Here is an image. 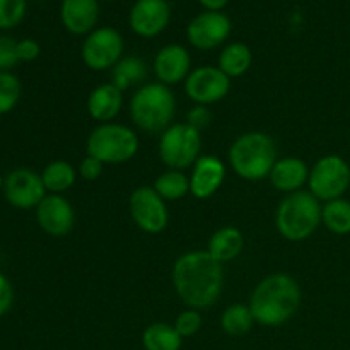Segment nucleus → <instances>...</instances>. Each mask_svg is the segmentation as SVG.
I'll use <instances>...</instances> for the list:
<instances>
[{
	"mask_svg": "<svg viewBox=\"0 0 350 350\" xmlns=\"http://www.w3.org/2000/svg\"><path fill=\"white\" fill-rule=\"evenodd\" d=\"M178 296L191 308H207L222 291V265L208 252H191L181 256L173 270Z\"/></svg>",
	"mask_w": 350,
	"mask_h": 350,
	"instance_id": "f257e3e1",
	"label": "nucleus"
},
{
	"mask_svg": "<svg viewBox=\"0 0 350 350\" xmlns=\"http://www.w3.org/2000/svg\"><path fill=\"white\" fill-rule=\"evenodd\" d=\"M301 304V289L296 280L284 273L267 277L252 296L253 318L265 327H279L294 317Z\"/></svg>",
	"mask_w": 350,
	"mask_h": 350,
	"instance_id": "f03ea898",
	"label": "nucleus"
},
{
	"mask_svg": "<svg viewBox=\"0 0 350 350\" xmlns=\"http://www.w3.org/2000/svg\"><path fill=\"white\" fill-rule=\"evenodd\" d=\"M232 167L245 180H263L270 176L275 166V146L265 133H246L241 135L229 152Z\"/></svg>",
	"mask_w": 350,
	"mask_h": 350,
	"instance_id": "7ed1b4c3",
	"label": "nucleus"
},
{
	"mask_svg": "<svg viewBox=\"0 0 350 350\" xmlns=\"http://www.w3.org/2000/svg\"><path fill=\"white\" fill-rule=\"evenodd\" d=\"M176 101L164 84H147L132 98L130 113L137 126L146 132H161L173 122Z\"/></svg>",
	"mask_w": 350,
	"mask_h": 350,
	"instance_id": "20e7f679",
	"label": "nucleus"
},
{
	"mask_svg": "<svg viewBox=\"0 0 350 350\" xmlns=\"http://www.w3.org/2000/svg\"><path fill=\"white\" fill-rule=\"evenodd\" d=\"M321 221L318 198L308 191H294L284 198L277 211V228L291 241H299L314 232Z\"/></svg>",
	"mask_w": 350,
	"mask_h": 350,
	"instance_id": "39448f33",
	"label": "nucleus"
},
{
	"mask_svg": "<svg viewBox=\"0 0 350 350\" xmlns=\"http://www.w3.org/2000/svg\"><path fill=\"white\" fill-rule=\"evenodd\" d=\"M139 149V139L130 129L123 125H106L92 130L88 140V152L101 163L118 164L132 159Z\"/></svg>",
	"mask_w": 350,
	"mask_h": 350,
	"instance_id": "423d86ee",
	"label": "nucleus"
},
{
	"mask_svg": "<svg viewBox=\"0 0 350 350\" xmlns=\"http://www.w3.org/2000/svg\"><path fill=\"white\" fill-rule=\"evenodd\" d=\"M202 139L200 132L191 125H173L163 133L161 157L173 170H183L198 159Z\"/></svg>",
	"mask_w": 350,
	"mask_h": 350,
	"instance_id": "0eeeda50",
	"label": "nucleus"
},
{
	"mask_svg": "<svg viewBox=\"0 0 350 350\" xmlns=\"http://www.w3.org/2000/svg\"><path fill=\"white\" fill-rule=\"evenodd\" d=\"M311 193L321 200H335L350 185V167L342 157L327 156L318 161L310 173Z\"/></svg>",
	"mask_w": 350,
	"mask_h": 350,
	"instance_id": "6e6552de",
	"label": "nucleus"
},
{
	"mask_svg": "<svg viewBox=\"0 0 350 350\" xmlns=\"http://www.w3.org/2000/svg\"><path fill=\"white\" fill-rule=\"evenodd\" d=\"M123 51L122 34L113 27H99L82 44V58L92 70H106L120 62Z\"/></svg>",
	"mask_w": 350,
	"mask_h": 350,
	"instance_id": "1a4fd4ad",
	"label": "nucleus"
},
{
	"mask_svg": "<svg viewBox=\"0 0 350 350\" xmlns=\"http://www.w3.org/2000/svg\"><path fill=\"white\" fill-rule=\"evenodd\" d=\"M130 212L142 231L161 232L167 224V208L163 197L154 188L142 187L130 197Z\"/></svg>",
	"mask_w": 350,
	"mask_h": 350,
	"instance_id": "9d476101",
	"label": "nucleus"
},
{
	"mask_svg": "<svg viewBox=\"0 0 350 350\" xmlns=\"http://www.w3.org/2000/svg\"><path fill=\"white\" fill-rule=\"evenodd\" d=\"M3 191L10 205L17 208H33L44 198L43 180L31 170H16L3 181Z\"/></svg>",
	"mask_w": 350,
	"mask_h": 350,
	"instance_id": "9b49d317",
	"label": "nucleus"
},
{
	"mask_svg": "<svg viewBox=\"0 0 350 350\" xmlns=\"http://www.w3.org/2000/svg\"><path fill=\"white\" fill-rule=\"evenodd\" d=\"M231 33V21L226 14L207 10L195 17L188 26V40L195 48L212 50L228 40Z\"/></svg>",
	"mask_w": 350,
	"mask_h": 350,
	"instance_id": "f8f14e48",
	"label": "nucleus"
},
{
	"mask_svg": "<svg viewBox=\"0 0 350 350\" xmlns=\"http://www.w3.org/2000/svg\"><path fill=\"white\" fill-rule=\"evenodd\" d=\"M231 88L228 75L217 67H200L187 77V94L200 105H211L224 98Z\"/></svg>",
	"mask_w": 350,
	"mask_h": 350,
	"instance_id": "ddd939ff",
	"label": "nucleus"
},
{
	"mask_svg": "<svg viewBox=\"0 0 350 350\" xmlns=\"http://www.w3.org/2000/svg\"><path fill=\"white\" fill-rule=\"evenodd\" d=\"M171 7L166 0H137L130 10V27L139 36L152 38L166 29Z\"/></svg>",
	"mask_w": 350,
	"mask_h": 350,
	"instance_id": "4468645a",
	"label": "nucleus"
},
{
	"mask_svg": "<svg viewBox=\"0 0 350 350\" xmlns=\"http://www.w3.org/2000/svg\"><path fill=\"white\" fill-rule=\"evenodd\" d=\"M38 222L51 236H65L74 228V211L60 195H50L38 205Z\"/></svg>",
	"mask_w": 350,
	"mask_h": 350,
	"instance_id": "2eb2a0df",
	"label": "nucleus"
},
{
	"mask_svg": "<svg viewBox=\"0 0 350 350\" xmlns=\"http://www.w3.org/2000/svg\"><path fill=\"white\" fill-rule=\"evenodd\" d=\"M226 176V167L217 157L204 156L195 161L190 178V191L198 198H207L217 191Z\"/></svg>",
	"mask_w": 350,
	"mask_h": 350,
	"instance_id": "dca6fc26",
	"label": "nucleus"
},
{
	"mask_svg": "<svg viewBox=\"0 0 350 350\" xmlns=\"http://www.w3.org/2000/svg\"><path fill=\"white\" fill-rule=\"evenodd\" d=\"M60 17L70 33H91L99 17L98 0H62Z\"/></svg>",
	"mask_w": 350,
	"mask_h": 350,
	"instance_id": "f3484780",
	"label": "nucleus"
},
{
	"mask_svg": "<svg viewBox=\"0 0 350 350\" xmlns=\"http://www.w3.org/2000/svg\"><path fill=\"white\" fill-rule=\"evenodd\" d=\"M154 68L164 84H176L183 81L190 70V55L180 44H167L157 53Z\"/></svg>",
	"mask_w": 350,
	"mask_h": 350,
	"instance_id": "a211bd4d",
	"label": "nucleus"
},
{
	"mask_svg": "<svg viewBox=\"0 0 350 350\" xmlns=\"http://www.w3.org/2000/svg\"><path fill=\"white\" fill-rule=\"evenodd\" d=\"M310 178L306 164L296 157H287V159L277 161L270 173L272 185L280 191H296L297 188L303 187L304 181Z\"/></svg>",
	"mask_w": 350,
	"mask_h": 350,
	"instance_id": "6ab92c4d",
	"label": "nucleus"
},
{
	"mask_svg": "<svg viewBox=\"0 0 350 350\" xmlns=\"http://www.w3.org/2000/svg\"><path fill=\"white\" fill-rule=\"evenodd\" d=\"M122 101V91L113 84H105L91 92L88 108L92 118L98 122H108L118 115Z\"/></svg>",
	"mask_w": 350,
	"mask_h": 350,
	"instance_id": "aec40b11",
	"label": "nucleus"
},
{
	"mask_svg": "<svg viewBox=\"0 0 350 350\" xmlns=\"http://www.w3.org/2000/svg\"><path fill=\"white\" fill-rule=\"evenodd\" d=\"M243 250V236L236 228H222L212 236L208 243V253L217 262H229L236 258Z\"/></svg>",
	"mask_w": 350,
	"mask_h": 350,
	"instance_id": "412c9836",
	"label": "nucleus"
},
{
	"mask_svg": "<svg viewBox=\"0 0 350 350\" xmlns=\"http://www.w3.org/2000/svg\"><path fill=\"white\" fill-rule=\"evenodd\" d=\"M181 335L166 323H154L144 332L142 344L146 350H180Z\"/></svg>",
	"mask_w": 350,
	"mask_h": 350,
	"instance_id": "4be33fe9",
	"label": "nucleus"
},
{
	"mask_svg": "<svg viewBox=\"0 0 350 350\" xmlns=\"http://www.w3.org/2000/svg\"><path fill=\"white\" fill-rule=\"evenodd\" d=\"M252 65V51L243 43H231L224 48L219 58V68L228 77H238L245 74Z\"/></svg>",
	"mask_w": 350,
	"mask_h": 350,
	"instance_id": "5701e85b",
	"label": "nucleus"
},
{
	"mask_svg": "<svg viewBox=\"0 0 350 350\" xmlns=\"http://www.w3.org/2000/svg\"><path fill=\"white\" fill-rule=\"evenodd\" d=\"M147 75V65L137 57L122 58L113 68V85L125 91L130 85L140 84Z\"/></svg>",
	"mask_w": 350,
	"mask_h": 350,
	"instance_id": "b1692460",
	"label": "nucleus"
},
{
	"mask_svg": "<svg viewBox=\"0 0 350 350\" xmlns=\"http://www.w3.org/2000/svg\"><path fill=\"white\" fill-rule=\"evenodd\" d=\"M321 219L335 234H349L350 232V202L344 198L330 200L321 211Z\"/></svg>",
	"mask_w": 350,
	"mask_h": 350,
	"instance_id": "393cba45",
	"label": "nucleus"
},
{
	"mask_svg": "<svg viewBox=\"0 0 350 350\" xmlns=\"http://www.w3.org/2000/svg\"><path fill=\"white\" fill-rule=\"evenodd\" d=\"M44 188L53 193H60V191L68 190L75 181V171L65 161H55V163L48 164L44 167L43 174H41Z\"/></svg>",
	"mask_w": 350,
	"mask_h": 350,
	"instance_id": "a878e982",
	"label": "nucleus"
},
{
	"mask_svg": "<svg viewBox=\"0 0 350 350\" xmlns=\"http://www.w3.org/2000/svg\"><path fill=\"white\" fill-rule=\"evenodd\" d=\"M253 318L252 310L250 306H245V304H232L222 314V328L228 335H234V337H239V335H245L252 330L253 327Z\"/></svg>",
	"mask_w": 350,
	"mask_h": 350,
	"instance_id": "bb28decb",
	"label": "nucleus"
},
{
	"mask_svg": "<svg viewBox=\"0 0 350 350\" xmlns=\"http://www.w3.org/2000/svg\"><path fill=\"white\" fill-rule=\"evenodd\" d=\"M154 190L166 200H176L190 191V180L183 173L174 170L157 178Z\"/></svg>",
	"mask_w": 350,
	"mask_h": 350,
	"instance_id": "cd10ccee",
	"label": "nucleus"
},
{
	"mask_svg": "<svg viewBox=\"0 0 350 350\" xmlns=\"http://www.w3.org/2000/svg\"><path fill=\"white\" fill-rule=\"evenodd\" d=\"M21 98V82L9 72H0V115L9 113Z\"/></svg>",
	"mask_w": 350,
	"mask_h": 350,
	"instance_id": "c85d7f7f",
	"label": "nucleus"
},
{
	"mask_svg": "<svg viewBox=\"0 0 350 350\" xmlns=\"http://www.w3.org/2000/svg\"><path fill=\"white\" fill-rule=\"evenodd\" d=\"M26 14V0H0V29L17 26Z\"/></svg>",
	"mask_w": 350,
	"mask_h": 350,
	"instance_id": "c756f323",
	"label": "nucleus"
},
{
	"mask_svg": "<svg viewBox=\"0 0 350 350\" xmlns=\"http://www.w3.org/2000/svg\"><path fill=\"white\" fill-rule=\"evenodd\" d=\"M200 327H202V317L200 313H197L195 310L181 313L180 317H178L176 325H174V328H176V332L181 335V337H191V335H195L198 330H200Z\"/></svg>",
	"mask_w": 350,
	"mask_h": 350,
	"instance_id": "7c9ffc66",
	"label": "nucleus"
},
{
	"mask_svg": "<svg viewBox=\"0 0 350 350\" xmlns=\"http://www.w3.org/2000/svg\"><path fill=\"white\" fill-rule=\"evenodd\" d=\"M17 62V41L9 36H0V72L9 70Z\"/></svg>",
	"mask_w": 350,
	"mask_h": 350,
	"instance_id": "2f4dec72",
	"label": "nucleus"
},
{
	"mask_svg": "<svg viewBox=\"0 0 350 350\" xmlns=\"http://www.w3.org/2000/svg\"><path fill=\"white\" fill-rule=\"evenodd\" d=\"M212 120V113L208 111V108H205L204 105L195 106L190 113H188V125H191L193 129H197L200 132V129L207 126Z\"/></svg>",
	"mask_w": 350,
	"mask_h": 350,
	"instance_id": "473e14b6",
	"label": "nucleus"
},
{
	"mask_svg": "<svg viewBox=\"0 0 350 350\" xmlns=\"http://www.w3.org/2000/svg\"><path fill=\"white\" fill-rule=\"evenodd\" d=\"M103 173V163L99 159H96V157H85L84 161H82L81 164V174L84 180H98L99 176H101Z\"/></svg>",
	"mask_w": 350,
	"mask_h": 350,
	"instance_id": "72a5a7b5",
	"label": "nucleus"
},
{
	"mask_svg": "<svg viewBox=\"0 0 350 350\" xmlns=\"http://www.w3.org/2000/svg\"><path fill=\"white\" fill-rule=\"evenodd\" d=\"M12 299H14V293H12V286H10L9 280L0 273V317L7 313L12 306Z\"/></svg>",
	"mask_w": 350,
	"mask_h": 350,
	"instance_id": "f704fd0d",
	"label": "nucleus"
},
{
	"mask_svg": "<svg viewBox=\"0 0 350 350\" xmlns=\"http://www.w3.org/2000/svg\"><path fill=\"white\" fill-rule=\"evenodd\" d=\"M40 55V44L34 40H23L17 43V57L23 62H31Z\"/></svg>",
	"mask_w": 350,
	"mask_h": 350,
	"instance_id": "c9c22d12",
	"label": "nucleus"
},
{
	"mask_svg": "<svg viewBox=\"0 0 350 350\" xmlns=\"http://www.w3.org/2000/svg\"><path fill=\"white\" fill-rule=\"evenodd\" d=\"M202 5L207 10H215V12H221V9H224L228 5L229 0H198Z\"/></svg>",
	"mask_w": 350,
	"mask_h": 350,
	"instance_id": "e433bc0d",
	"label": "nucleus"
},
{
	"mask_svg": "<svg viewBox=\"0 0 350 350\" xmlns=\"http://www.w3.org/2000/svg\"><path fill=\"white\" fill-rule=\"evenodd\" d=\"M2 187H3V180H2V176H0V190H2Z\"/></svg>",
	"mask_w": 350,
	"mask_h": 350,
	"instance_id": "4c0bfd02",
	"label": "nucleus"
}]
</instances>
